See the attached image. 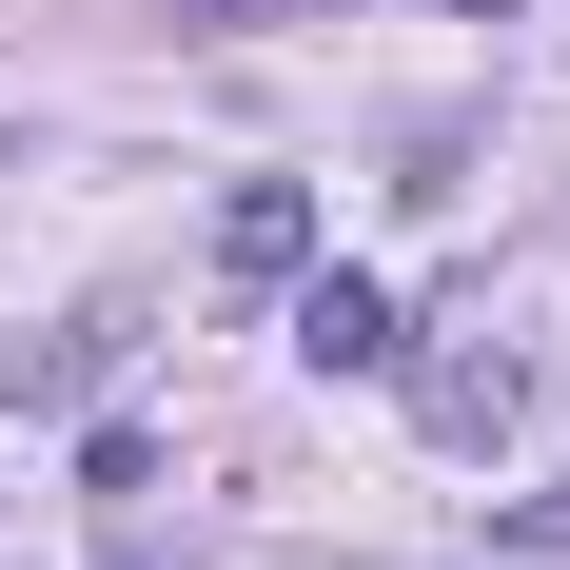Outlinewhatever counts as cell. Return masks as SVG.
<instances>
[{
  "label": "cell",
  "mask_w": 570,
  "mask_h": 570,
  "mask_svg": "<svg viewBox=\"0 0 570 570\" xmlns=\"http://www.w3.org/2000/svg\"><path fill=\"white\" fill-rule=\"evenodd\" d=\"M217 276L236 295H295V276H315V177H236V197H217Z\"/></svg>",
  "instance_id": "1"
},
{
  "label": "cell",
  "mask_w": 570,
  "mask_h": 570,
  "mask_svg": "<svg viewBox=\"0 0 570 570\" xmlns=\"http://www.w3.org/2000/svg\"><path fill=\"white\" fill-rule=\"evenodd\" d=\"M295 354H315V374H394V354H413V315H394L374 276H295Z\"/></svg>",
  "instance_id": "3"
},
{
  "label": "cell",
  "mask_w": 570,
  "mask_h": 570,
  "mask_svg": "<svg viewBox=\"0 0 570 570\" xmlns=\"http://www.w3.org/2000/svg\"><path fill=\"white\" fill-rule=\"evenodd\" d=\"M79 492H118V512H138V492H158V433H138V413H99V433H79Z\"/></svg>",
  "instance_id": "5"
},
{
  "label": "cell",
  "mask_w": 570,
  "mask_h": 570,
  "mask_svg": "<svg viewBox=\"0 0 570 570\" xmlns=\"http://www.w3.org/2000/svg\"><path fill=\"white\" fill-rule=\"evenodd\" d=\"M453 20H512V0H453Z\"/></svg>",
  "instance_id": "7"
},
{
  "label": "cell",
  "mask_w": 570,
  "mask_h": 570,
  "mask_svg": "<svg viewBox=\"0 0 570 570\" xmlns=\"http://www.w3.org/2000/svg\"><path fill=\"white\" fill-rule=\"evenodd\" d=\"M531 531H551V551H570V492H551V512H531Z\"/></svg>",
  "instance_id": "6"
},
{
  "label": "cell",
  "mask_w": 570,
  "mask_h": 570,
  "mask_svg": "<svg viewBox=\"0 0 570 570\" xmlns=\"http://www.w3.org/2000/svg\"><path fill=\"white\" fill-rule=\"evenodd\" d=\"M512 413H531V374H512V354H413V433H433V453H492Z\"/></svg>",
  "instance_id": "2"
},
{
  "label": "cell",
  "mask_w": 570,
  "mask_h": 570,
  "mask_svg": "<svg viewBox=\"0 0 570 570\" xmlns=\"http://www.w3.org/2000/svg\"><path fill=\"white\" fill-rule=\"evenodd\" d=\"M118 335H138V315H79V335H40V354H0V394H99V374H118Z\"/></svg>",
  "instance_id": "4"
}]
</instances>
